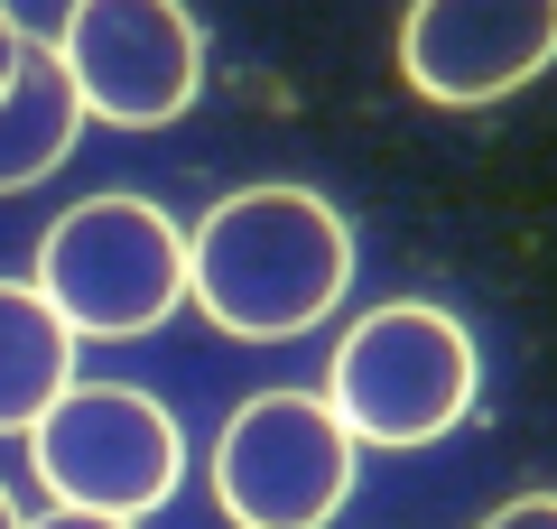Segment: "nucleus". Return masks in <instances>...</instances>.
Listing matches in <instances>:
<instances>
[{"label": "nucleus", "mask_w": 557, "mask_h": 529, "mask_svg": "<svg viewBox=\"0 0 557 529\" xmlns=\"http://www.w3.org/2000/svg\"><path fill=\"white\" fill-rule=\"evenodd\" d=\"M362 436L335 418L325 391H251L223 418L214 502L233 529H325L354 502Z\"/></svg>", "instance_id": "obj_4"}, {"label": "nucleus", "mask_w": 557, "mask_h": 529, "mask_svg": "<svg viewBox=\"0 0 557 529\" xmlns=\"http://www.w3.org/2000/svg\"><path fill=\"white\" fill-rule=\"evenodd\" d=\"M20 47H28V28L0 10V94H10V75H20Z\"/></svg>", "instance_id": "obj_12"}, {"label": "nucleus", "mask_w": 557, "mask_h": 529, "mask_svg": "<svg viewBox=\"0 0 557 529\" xmlns=\"http://www.w3.org/2000/svg\"><path fill=\"white\" fill-rule=\"evenodd\" d=\"M75 131H84L75 75H65L57 47L28 38L20 47V75H10V94H0V196H20V186H38L47 168H65Z\"/></svg>", "instance_id": "obj_8"}, {"label": "nucleus", "mask_w": 557, "mask_h": 529, "mask_svg": "<svg viewBox=\"0 0 557 529\" xmlns=\"http://www.w3.org/2000/svg\"><path fill=\"white\" fill-rule=\"evenodd\" d=\"M28 465L65 510H112V520H149L186 473V436L131 381H65L47 418L28 428Z\"/></svg>", "instance_id": "obj_5"}, {"label": "nucleus", "mask_w": 557, "mask_h": 529, "mask_svg": "<svg viewBox=\"0 0 557 529\" xmlns=\"http://www.w3.org/2000/svg\"><path fill=\"white\" fill-rule=\"evenodd\" d=\"M57 57L84 94V121L112 131H168L205 94V28L186 0H75Z\"/></svg>", "instance_id": "obj_6"}, {"label": "nucleus", "mask_w": 557, "mask_h": 529, "mask_svg": "<svg viewBox=\"0 0 557 529\" xmlns=\"http://www.w3.org/2000/svg\"><path fill=\"white\" fill-rule=\"evenodd\" d=\"M28 529H139V520H112V510H47V520H28Z\"/></svg>", "instance_id": "obj_11"}, {"label": "nucleus", "mask_w": 557, "mask_h": 529, "mask_svg": "<svg viewBox=\"0 0 557 529\" xmlns=\"http://www.w3.org/2000/svg\"><path fill=\"white\" fill-rule=\"evenodd\" d=\"M354 288V233L307 186H242L186 233V297L233 344H288Z\"/></svg>", "instance_id": "obj_1"}, {"label": "nucleus", "mask_w": 557, "mask_h": 529, "mask_svg": "<svg viewBox=\"0 0 557 529\" xmlns=\"http://www.w3.org/2000/svg\"><path fill=\"white\" fill-rule=\"evenodd\" d=\"M65 381H75V325L38 297V279H0V436H28Z\"/></svg>", "instance_id": "obj_9"}, {"label": "nucleus", "mask_w": 557, "mask_h": 529, "mask_svg": "<svg viewBox=\"0 0 557 529\" xmlns=\"http://www.w3.org/2000/svg\"><path fill=\"white\" fill-rule=\"evenodd\" d=\"M0 529H28V520H20V510H10V483H0Z\"/></svg>", "instance_id": "obj_13"}, {"label": "nucleus", "mask_w": 557, "mask_h": 529, "mask_svg": "<svg viewBox=\"0 0 557 529\" xmlns=\"http://www.w3.org/2000/svg\"><path fill=\"white\" fill-rule=\"evenodd\" d=\"M38 297L75 325V344L159 334L186 307V233L149 196H84L38 242Z\"/></svg>", "instance_id": "obj_2"}, {"label": "nucleus", "mask_w": 557, "mask_h": 529, "mask_svg": "<svg viewBox=\"0 0 557 529\" xmlns=\"http://www.w3.org/2000/svg\"><path fill=\"white\" fill-rule=\"evenodd\" d=\"M483 529H557V492H520V502H502Z\"/></svg>", "instance_id": "obj_10"}, {"label": "nucleus", "mask_w": 557, "mask_h": 529, "mask_svg": "<svg viewBox=\"0 0 557 529\" xmlns=\"http://www.w3.org/2000/svg\"><path fill=\"white\" fill-rule=\"evenodd\" d=\"M474 381H483L474 334L446 307L399 297V307L354 316V334L335 344V372H325V399L362 446H437L446 428H465Z\"/></svg>", "instance_id": "obj_3"}, {"label": "nucleus", "mask_w": 557, "mask_h": 529, "mask_svg": "<svg viewBox=\"0 0 557 529\" xmlns=\"http://www.w3.org/2000/svg\"><path fill=\"white\" fill-rule=\"evenodd\" d=\"M548 65L557 0H409V20H399V75L446 112H483Z\"/></svg>", "instance_id": "obj_7"}]
</instances>
